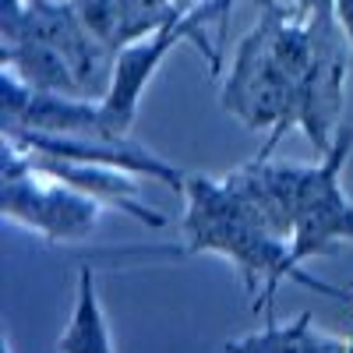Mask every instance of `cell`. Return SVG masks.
I'll return each instance as SVG.
<instances>
[{
  "instance_id": "cell-1",
  "label": "cell",
  "mask_w": 353,
  "mask_h": 353,
  "mask_svg": "<svg viewBox=\"0 0 353 353\" xmlns=\"http://www.w3.org/2000/svg\"><path fill=\"white\" fill-rule=\"evenodd\" d=\"M184 219H181V248L166 254H219L237 269L244 293L251 297V311H265L272 304L276 290L293 279L321 297H346L350 290H339L325 279L304 272L290 254V241L272 233L241 194L216 176H188L184 181Z\"/></svg>"
},
{
  "instance_id": "cell-3",
  "label": "cell",
  "mask_w": 353,
  "mask_h": 353,
  "mask_svg": "<svg viewBox=\"0 0 353 353\" xmlns=\"http://www.w3.org/2000/svg\"><path fill=\"white\" fill-rule=\"evenodd\" d=\"M106 205L36 170L11 138L0 141V212L8 223L39 233L50 244L85 241Z\"/></svg>"
},
{
  "instance_id": "cell-5",
  "label": "cell",
  "mask_w": 353,
  "mask_h": 353,
  "mask_svg": "<svg viewBox=\"0 0 353 353\" xmlns=\"http://www.w3.org/2000/svg\"><path fill=\"white\" fill-rule=\"evenodd\" d=\"M25 36L53 50L74 71L85 99H103L113 81V53L88 32L71 0H0V39Z\"/></svg>"
},
{
  "instance_id": "cell-9",
  "label": "cell",
  "mask_w": 353,
  "mask_h": 353,
  "mask_svg": "<svg viewBox=\"0 0 353 353\" xmlns=\"http://www.w3.org/2000/svg\"><path fill=\"white\" fill-rule=\"evenodd\" d=\"M25 156H28V163H32L36 170H43V173L57 176V181L78 188L81 194L96 198L103 205H113L117 212H124V216H131V219H138L145 226H152V230L166 226V216L141 198V184L128 170L99 166V163H78V159H53V156H36V152H25Z\"/></svg>"
},
{
  "instance_id": "cell-14",
  "label": "cell",
  "mask_w": 353,
  "mask_h": 353,
  "mask_svg": "<svg viewBox=\"0 0 353 353\" xmlns=\"http://www.w3.org/2000/svg\"><path fill=\"white\" fill-rule=\"evenodd\" d=\"M336 21L350 43V53H353V0H336Z\"/></svg>"
},
{
  "instance_id": "cell-2",
  "label": "cell",
  "mask_w": 353,
  "mask_h": 353,
  "mask_svg": "<svg viewBox=\"0 0 353 353\" xmlns=\"http://www.w3.org/2000/svg\"><path fill=\"white\" fill-rule=\"evenodd\" d=\"M219 106L248 131H269L261 156H272L283 134L301 128L297 85H293V74L283 61L272 11H261L258 25L237 43L219 92Z\"/></svg>"
},
{
  "instance_id": "cell-10",
  "label": "cell",
  "mask_w": 353,
  "mask_h": 353,
  "mask_svg": "<svg viewBox=\"0 0 353 353\" xmlns=\"http://www.w3.org/2000/svg\"><path fill=\"white\" fill-rule=\"evenodd\" d=\"M57 353H117L113 332H110V318L103 311L96 276H92L88 265L78 269L71 321H68V329L61 332V339H57Z\"/></svg>"
},
{
  "instance_id": "cell-16",
  "label": "cell",
  "mask_w": 353,
  "mask_h": 353,
  "mask_svg": "<svg viewBox=\"0 0 353 353\" xmlns=\"http://www.w3.org/2000/svg\"><path fill=\"white\" fill-rule=\"evenodd\" d=\"M346 290H350V293H353V283H350V286H346Z\"/></svg>"
},
{
  "instance_id": "cell-7",
  "label": "cell",
  "mask_w": 353,
  "mask_h": 353,
  "mask_svg": "<svg viewBox=\"0 0 353 353\" xmlns=\"http://www.w3.org/2000/svg\"><path fill=\"white\" fill-rule=\"evenodd\" d=\"M191 39V21L188 14L166 21L163 28H156L152 36L134 39L128 43L121 53L113 57V81H110V92L99 99L103 103V121L106 131L113 138H128L134 128V117H138V103L145 96V88L152 85L156 71L163 68V61L173 53L176 43Z\"/></svg>"
},
{
  "instance_id": "cell-13",
  "label": "cell",
  "mask_w": 353,
  "mask_h": 353,
  "mask_svg": "<svg viewBox=\"0 0 353 353\" xmlns=\"http://www.w3.org/2000/svg\"><path fill=\"white\" fill-rule=\"evenodd\" d=\"M258 11H279L286 18H332L336 14V0H251Z\"/></svg>"
},
{
  "instance_id": "cell-15",
  "label": "cell",
  "mask_w": 353,
  "mask_h": 353,
  "mask_svg": "<svg viewBox=\"0 0 353 353\" xmlns=\"http://www.w3.org/2000/svg\"><path fill=\"white\" fill-rule=\"evenodd\" d=\"M4 353H14V350H11V336H4Z\"/></svg>"
},
{
  "instance_id": "cell-11",
  "label": "cell",
  "mask_w": 353,
  "mask_h": 353,
  "mask_svg": "<svg viewBox=\"0 0 353 353\" xmlns=\"http://www.w3.org/2000/svg\"><path fill=\"white\" fill-rule=\"evenodd\" d=\"M311 314H297L293 321H269L265 329H254L241 339H230L223 353H311L314 339Z\"/></svg>"
},
{
  "instance_id": "cell-8",
  "label": "cell",
  "mask_w": 353,
  "mask_h": 353,
  "mask_svg": "<svg viewBox=\"0 0 353 353\" xmlns=\"http://www.w3.org/2000/svg\"><path fill=\"white\" fill-rule=\"evenodd\" d=\"M18 149L36 152V156H53V159H78V163H99V166H117L128 170L141 181H159L170 184L176 194L184 191L188 176L166 163L159 152L145 149L134 138H92V134H36V131H8Z\"/></svg>"
},
{
  "instance_id": "cell-12",
  "label": "cell",
  "mask_w": 353,
  "mask_h": 353,
  "mask_svg": "<svg viewBox=\"0 0 353 353\" xmlns=\"http://www.w3.org/2000/svg\"><path fill=\"white\" fill-rule=\"evenodd\" d=\"M71 4H74V11L81 14V21L88 25V32H92L113 57L128 46L124 18H121L117 0H71Z\"/></svg>"
},
{
  "instance_id": "cell-4",
  "label": "cell",
  "mask_w": 353,
  "mask_h": 353,
  "mask_svg": "<svg viewBox=\"0 0 353 353\" xmlns=\"http://www.w3.org/2000/svg\"><path fill=\"white\" fill-rule=\"evenodd\" d=\"M353 152V131L339 128L332 149L311 166H297L293 188V237L290 254L297 265L353 244V198L343 188V170Z\"/></svg>"
},
{
  "instance_id": "cell-6",
  "label": "cell",
  "mask_w": 353,
  "mask_h": 353,
  "mask_svg": "<svg viewBox=\"0 0 353 353\" xmlns=\"http://www.w3.org/2000/svg\"><path fill=\"white\" fill-rule=\"evenodd\" d=\"M0 124L8 131H36V134H92L113 138L103 121L99 99H78L61 92L25 85L14 71L0 68Z\"/></svg>"
}]
</instances>
